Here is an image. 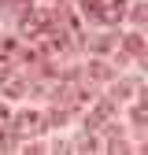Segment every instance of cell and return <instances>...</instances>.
<instances>
[{"label": "cell", "instance_id": "6da1fadb", "mask_svg": "<svg viewBox=\"0 0 148 155\" xmlns=\"http://www.w3.org/2000/svg\"><path fill=\"white\" fill-rule=\"evenodd\" d=\"M126 48H130V52H137V55L144 52V45H141V37H137V33H130V37H126Z\"/></svg>", "mask_w": 148, "mask_h": 155}, {"label": "cell", "instance_id": "7a4b0ae2", "mask_svg": "<svg viewBox=\"0 0 148 155\" xmlns=\"http://www.w3.org/2000/svg\"><path fill=\"white\" fill-rule=\"evenodd\" d=\"M82 4H85V11H92V15L104 11V0H82Z\"/></svg>", "mask_w": 148, "mask_h": 155}, {"label": "cell", "instance_id": "3957f363", "mask_svg": "<svg viewBox=\"0 0 148 155\" xmlns=\"http://www.w3.org/2000/svg\"><path fill=\"white\" fill-rule=\"evenodd\" d=\"M0 118H8V111H4V107H0Z\"/></svg>", "mask_w": 148, "mask_h": 155}]
</instances>
